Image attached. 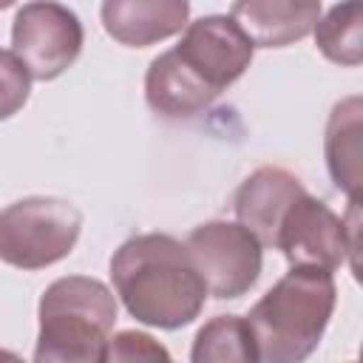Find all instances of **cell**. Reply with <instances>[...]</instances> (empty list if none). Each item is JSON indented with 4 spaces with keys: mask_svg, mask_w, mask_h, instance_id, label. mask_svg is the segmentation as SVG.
<instances>
[{
    "mask_svg": "<svg viewBox=\"0 0 363 363\" xmlns=\"http://www.w3.org/2000/svg\"><path fill=\"white\" fill-rule=\"evenodd\" d=\"M82 233V213L57 196H26L0 210V261L43 269L62 261Z\"/></svg>",
    "mask_w": 363,
    "mask_h": 363,
    "instance_id": "277c9868",
    "label": "cell"
},
{
    "mask_svg": "<svg viewBox=\"0 0 363 363\" xmlns=\"http://www.w3.org/2000/svg\"><path fill=\"white\" fill-rule=\"evenodd\" d=\"M102 363H176V360L153 335L139 329H122L108 337Z\"/></svg>",
    "mask_w": 363,
    "mask_h": 363,
    "instance_id": "2e32d148",
    "label": "cell"
},
{
    "mask_svg": "<svg viewBox=\"0 0 363 363\" xmlns=\"http://www.w3.org/2000/svg\"><path fill=\"white\" fill-rule=\"evenodd\" d=\"M252 43L230 14H207L184 26L173 54L210 91H227L252 62Z\"/></svg>",
    "mask_w": 363,
    "mask_h": 363,
    "instance_id": "ba28073f",
    "label": "cell"
},
{
    "mask_svg": "<svg viewBox=\"0 0 363 363\" xmlns=\"http://www.w3.org/2000/svg\"><path fill=\"white\" fill-rule=\"evenodd\" d=\"M28 94H31L28 71L11 51L0 48V122L23 111V105L28 102Z\"/></svg>",
    "mask_w": 363,
    "mask_h": 363,
    "instance_id": "e0dca14e",
    "label": "cell"
},
{
    "mask_svg": "<svg viewBox=\"0 0 363 363\" xmlns=\"http://www.w3.org/2000/svg\"><path fill=\"white\" fill-rule=\"evenodd\" d=\"M105 31L130 48H145L184 31L190 3L184 0H108L99 9Z\"/></svg>",
    "mask_w": 363,
    "mask_h": 363,
    "instance_id": "8fae6325",
    "label": "cell"
},
{
    "mask_svg": "<svg viewBox=\"0 0 363 363\" xmlns=\"http://www.w3.org/2000/svg\"><path fill=\"white\" fill-rule=\"evenodd\" d=\"M0 363H26L20 354H14V352H9V349H0Z\"/></svg>",
    "mask_w": 363,
    "mask_h": 363,
    "instance_id": "ac0fdd59",
    "label": "cell"
},
{
    "mask_svg": "<svg viewBox=\"0 0 363 363\" xmlns=\"http://www.w3.org/2000/svg\"><path fill=\"white\" fill-rule=\"evenodd\" d=\"M360 96L340 99L329 113L323 139L329 176L349 196V201H357L360 193Z\"/></svg>",
    "mask_w": 363,
    "mask_h": 363,
    "instance_id": "4fadbf2b",
    "label": "cell"
},
{
    "mask_svg": "<svg viewBox=\"0 0 363 363\" xmlns=\"http://www.w3.org/2000/svg\"><path fill=\"white\" fill-rule=\"evenodd\" d=\"M82 40L79 17L62 3H26L11 23V54L40 82L65 74L77 62Z\"/></svg>",
    "mask_w": 363,
    "mask_h": 363,
    "instance_id": "52a82bcc",
    "label": "cell"
},
{
    "mask_svg": "<svg viewBox=\"0 0 363 363\" xmlns=\"http://www.w3.org/2000/svg\"><path fill=\"white\" fill-rule=\"evenodd\" d=\"M352 363H354V360H352Z\"/></svg>",
    "mask_w": 363,
    "mask_h": 363,
    "instance_id": "d6986e66",
    "label": "cell"
},
{
    "mask_svg": "<svg viewBox=\"0 0 363 363\" xmlns=\"http://www.w3.org/2000/svg\"><path fill=\"white\" fill-rule=\"evenodd\" d=\"M111 281L130 318L167 332L193 323L207 298L187 247L164 233H142L119 244Z\"/></svg>",
    "mask_w": 363,
    "mask_h": 363,
    "instance_id": "6da1fadb",
    "label": "cell"
},
{
    "mask_svg": "<svg viewBox=\"0 0 363 363\" xmlns=\"http://www.w3.org/2000/svg\"><path fill=\"white\" fill-rule=\"evenodd\" d=\"M352 221L332 213L320 199L303 193L281 221L275 250L284 252L289 267L335 272L357 252V201H349Z\"/></svg>",
    "mask_w": 363,
    "mask_h": 363,
    "instance_id": "5b68a950",
    "label": "cell"
},
{
    "mask_svg": "<svg viewBox=\"0 0 363 363\" xmlns=\"http://www.w3.org/2000/svg\"><path fill=\"white\" fill-rule=\"evenodd\" d=\"M145 99L164 119H190L216 102L210 94L170 51L159 54L145 74Z\"/></svg>",
    "mask_w": 363,
    "mask_h": 363,
    "instance_id": "7c38bea8",
    "label": "cell"
},
{
    "mask_svg": "<svg viewBox=\"0 0 363 363\" xmlns=\"http://www.w3.org/2000/svg\"><path fill=\"white\" fill-rule=\"evenodd\" d=\"M190 363H258L252 332L238 315L210 318L193 337Z\"/></svg>",
    "mask_w": 363,
    "mask_h": 363,
    "instance_id": "5bb4252c",
    "label": "cell"
},
{
    "mask_svg": "<svg viewBox=\"0 0 363 363\" xmlns=\"http://www.w3.org/2000/svg\"><path fill=\"white\" fill-rule=\"evenodd\" d=\"M337 303L329 272L292 267L244 318L258 363H303L318 349Z\"/></svg>",
    "mask_w": 363,
    "mask_h": 363,
    "instance_id": "7a4b0ae2",
    "label": "cell"
},
{
    "mask_svg": "<svg viewBox=\"0 0 363 363\" xmlns=\"http://www.w3.org/2000/svg\"><path fill=\"white\" fill-rule=\"evenodd\" d=\"M315 43L318 51L337 65L354 68L363 60V6L360 3H340L332 6L315 23Z\"/></svg>",
    "mask_w": 363,
    "mask_h": 363,
    "instance_id": "9a60e30c",
    "label": "cell"
},
{
    "mask_svg": "<svg viewBox=\"0 0 363 363\" xmlns=\"http://www.w3.org/2000/svg\"><path fill=\"white\" fill-rule=\"evenodd\" d=\"M34 363H102L116 323L113 292L88 275L57 278L40 298Z\"/></svg>",
    "mask_w": 363,
    "mask_h": 363,
    "instance_id": "3957f363",
    "label": "cell"
},
{
    "mask_svg": "<svg viewBox=\"0 0 363 363\" xmlns=\"http://www.w3.org/2000/svg\"><path fill=\"white\" fill-rule=\"evenodd\" d=\"M184 247L207 286V295L218 301L247 295L261 275L264 250L258 238L238 221L218 218L199 224L187 235Z\"/></svg>",
    "mask_w": 363,
    "mask_h": 363,
    "instance_id": "8992f818",
    "label": "cell"
},
{
    "mask_svg": "<svg viewBox=\"0 0 363 363\" xmlns=\"http://www.w3.org/2000/svg\"><path fill=\"white\" fill-rule=\"evenodd\" d=\"M230 17L252 43V48H284L312 34L320 20L315 0H238Z\"/></svg>",
    "mask_w": 363,
    "mask_h": 363,
    "instance_id": "30bf717a",
    "label": "cell"
},
{
    "mask_svg": "<svg viewBox=\"0 0 363 363\" xmlns=\"http://www.w3.org/2000/svg\"><path fill=\"white\" fill-rule=\"evenodd\" d=\"M303 184L284 167H258L235 190L233 210L244 230H250L261 247H275L278 230L289 207L303 196Z\"/></svg>",
    "mask_w": 363,
    "mask_h": 363,
    "instance_id": "9c48e42d",
    "label": "cell"
}]
</instances>
